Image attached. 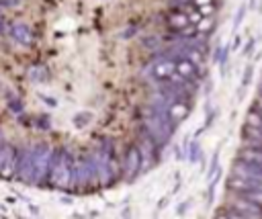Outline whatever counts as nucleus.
<instances>
[{"mask_svg": "<svg viewBox=\"0 0 262 219\" xmlns=\"http://www.w3.org/2000/svg\"><path fill=\"white\" fill-rule=\"evenodd\" d=\"M70 170H72V158L68 151H61V154H53V164H51V172H49V178L53 182V186H68L70 182Z\"/></svg>", "mask_w": 262, "mask_h": 219, "instance_id": "obj_1", "label": "nucleus"}, {"mask_svg": "<svg viewBox=\"0 0 262 219\" xmlns=\"http://www.w3.org/2000/svg\"><path fill=\"white\" fill-rule=\"evenodd\" d=\"M53 164V151L47 145H37L35 147V164H33V182L39 184L47 172H51Z\"/></svg>", "mask_w": 262, "mask_h": 219, "instance_id": "obj_2", "label": "nucleus"}, {"mask_svg": "<svg viewBox=\"0 0 262 219\" xmlns=\"http://www.w3.org/2000/svg\"><path fill=\"white\" fill-rule=\"evenodd\" d=\"M16 162H18V156H16L14 147L2 145L0 147V176L10 178L12 174H16Z\"/></svg>", "mask_w": 262, "mask_h": 219, "instance_id": "obj_3", "label": "nucleus"}, {"mask_svg": "<svg viewBox=\"0 0 262 219\" xmlns=\"http://www.w3.org/2000/svg\"><path fill=\"white\" fill-rule=\"evenodd\" d=\"M33 164H35V149H25L16 162V176L25 182H33Z\"/></svg>", "mask_w": 262, "mask_h": 219, "instance_id": "obj_4", "label": "nucleus"}, {"mask_svg": "<svg viewBox=\"0 0 262 219\" xmlns=\"http://www.w3.org/2000/svg\"><path fill=\"white\" fill-rule=\"evenodd\" d=\"M145 68H147V70H143V74L151 72V76L158 78V80L172 78V76L176 74V61H172V59H156V61H151V63L145 65Z\"/></svg>", "mask_w": 262, "mask_h": 219, "instance_id": "obj_5", "label": "nucleus"}, {"mask_svg": "<svg viewBox=\"0 0 262 219\" xmlns=\"http://www.w3.org/2000/svg\"><path fill=\"white\" fill-rule=\"evenodd\" d=\"M10 35H12V39H14V41H18V43H23V45H29V43L33 41L31 29H29L27 25H23V23H16V25H12V29H10Z\"/></svg>", "mask_w": 262, "mask_h": 219, "instance_id": "obj_6", "label": "nucleus"}, {"mask_svg": "<svg viewBox=\"0 0 262 219\" xmlns=\"http://www.w3.org/2000/svg\"><path fill=\"white\" fill-rule=\"evenodd\" d=\"M194 72H196V65H194L192 59L184 57V59H178V61H176V74H178L180 78L190 80V78L194 76Z\"/></svg>", "mask_w": 262, "mask_h": 219, "instance_id": "obj_7", "label": "nucleus"}, {"mask_svg": "<svg viewBox=\"0 0 262 219\" xmlns=\"http://www.w3.org/2000/svg\"><path fill=\"white\" fill-rule=\"evenodd\" d=\"M168 25H170L172 29H186V27L190 25V20H188V14H186V12H174V14L168 18Z\"/></svg>", "mask_w": 262, "mask_h": 219, "instance_id": "obj_8", "label": "nucleus"}, {"mask_svg": "<svg viewBox=\"0 0 262 219\" xmlns=\"http://www.w3.org/2000/svg\"><path fill=\"white\" fill-rule=\"evenodd\" d=\"M29 78L33 82H45L47 80V70L43 65H35V68L29 70Z\"/></svg>", "mask_w": 262, "mask_h": 219, "instance_id": "obj_9", "label": "nucleus"}, {"mask_svg": "<svg viewBox=\"0 0 262 219\" xmlns=\"http://www.w3.org/2000/svg\"><path fill=\"white\" fill-rule=\"evenodd\" d=\"M186 113H188V106H186V104L174 102V104L170 106V117H174V119H184Z\"/></svg>", "mask_w": 262, "mask_h": 219, "instance_id": "obj_10", "label": "nucleus"}, {"mask_svg": "<svg viewBox=\"0 0 262 219\" xmlns=\"http://www.w3.org/2000/svg\"><path fill=\"white\" fill-rule=\"evenodd\" d=\"M137 164H139L137 149H129V154H127V172H135L137 170Z\"/></svg>", "mask_w": 262, "mask_h": 219, "instance_id": "obj_11", "label": "nucleus"}, {"mask_svg": "<svg viewBox=\"0 0 262 219\" xmlns=\"http://www.w3.org/2000/svg\"><path fill=\"white\" fill-rule=\"evenodd\" d=\"M8 108H10V111H14V113H18V111L23 108L20 98H18V96H14V94H8Z\"/></svg>", "mask_w": 262, "mask_h": 219, "instance_id": "obj_12", "label": "nucleus"}, {"mask_svg": "<svg viewBox=\"0 0 262 219\" xmlns=\"http://www.w3.org/2000/svg\"><path fill=\"white\" fill-rule=\"evenodd\" d=\"M244 14H246V4H242V6L237 8V14H235V18H233V29H237V27L242 25V20H244Z\"/></svg>", "mask_w": 262, "mask_h": 219, "instance_id": "obj_13", "label": "nucleus"}, {"mask_svg": "<svg viewBox=\"0 0 262 219\" xmlns=\"http://www.w3.org/2000/svg\"><path fill=\"white\" fill-rule=\"evenodd\" d=\"M252 76H254V65H246V72H244V78H242V86H248L252 82Z\"/></svg>", "mask_w": 262, "mask_h": 219, "instance_id": "obj_14", "label": "nucleus"}, {"mask_svg": "<svg viewBox=\"0 0 262 219\" xmlns=\"http://www.w3.org/2000/svg\"><path fill=\"white\" fill-rule=\"evenodd\" d=\"M23 0H0V8H18Z\"/></svg>", "mask_w": 262, "mask_h": 219, "instance_id": "obj_15", "label": "nucleus"}, {"mask_svg": "<svg viewBox=\"0 0 262 219\" xmlns=\"http://www.w3.org/2000/svg\"><path fill=\"white\" fill-rule=\"evenodd\" d=\"M141 43H143V47L154 49V47H158V45H160V37H149V39H143Z\"/></svg>", "mask_w": 262, "mask_h": 219, "instance_id": "obj_16", "label": "nucleus"}, {"mask_svg": "<svg viewBox=\"0 0 262 219\" xmlns=\"http://www.w3.org/2000/svg\"><path fill=\"white\" fill-rule=\"evenodd\" d=\"M254 45H256V41H254V39H248V43L244 45V55H252Z\"/></svg>", "mask_w": 262, "mask_h": 219, "instance_id": "obj_17", "label": "nucleus"}, {"mask_svg": "<svg viewBox=\"0 0 262 219\" xmlns=\"http://www.w3.org/2000/svg\"><path fill=\"white\" fill-rule=\"evenodd\" d=\"M201 18H203V16H201L199 12H194V14H188V20H190V23H199Z\"/></svg>", "mask_w": 262, "mask_h": 219, "instance_id": "obj_18", "label": "nucleus"}, {"mask_svg": "<svg viewBox=\"0 0 262 219\" xmlns=\"http://www.w3.org/2000/svg\"><path fill=\"white\" fill-rule=\"evenodd\" d=\"M209 2H211V0H194V4H201V6H203V4H209Z\"/></svg>", "mask_w": 262, "mask_h": 219, "instance_id": "obj_19", "label": "nucleus"}, {"mask_svg": "<svg viewBox=\"0 0 262 219\" xmlns=\"http://www.w3.org/2000/svg\"><path fill=\"white\" fill-rule=\"evenodd\" d=\"M2 145H4V133L0 131V147H2Z\"/></svg>", "mask_w": 262, "mask_h": 219, "instance_id": "obj_20", "label": "nucleus"}]
</instances>
